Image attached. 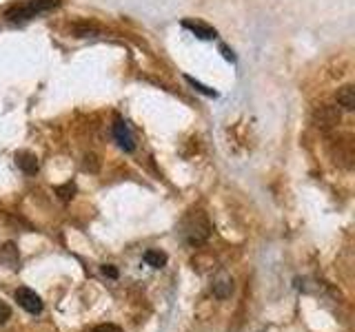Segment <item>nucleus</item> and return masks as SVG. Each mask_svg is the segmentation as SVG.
<instances>
[{"instance_id":"f257e3e1","label":"nucleus","mask_w":355,"mask_h":332,"mask_svg":"<svg viewBox=\"0 0 355 332\" xmlns=\"http://www.w3.org/2000/svg\"><path fill=\"white\" fill-rule=\"evenodd\" d=\"M60 0H27V3L14 5L7 11V20L18 25V22H27L31 18H36L42 11H49L53 7H58Z\"/></svg>"},{"instance_id":"f03ea898","label":"nucleus","mask_w":355,"mask_h":332,"mask_svg":"<svg viewBox=\"0 0 355 332\" xmlns=\"http://www.w3.org/2000/svg\"><path fill=\"white\" fill-rule=\"evenodd\" d=\"M184 235H187V241L189 243H200L209 237L211 232V226L207 217L202 215V210H191V215L184 219Z\"/></svg>"},{"instance_id":"7ed1b4c3","label":"nucleus","mask_w":355,"mask_h":332,"mask_svg":"<svg viewBox=\"0 0 355 332\" xmlns=\"http://www.w3.org/2000/svg\"><path fill=\"white\" fill-rule=\"evenodd\" d=\"M16 302L31 315L42 313V299L31 290V288H18L16 290Z\"/></svg>"},{"instance_id":"20e7f679","label":"nucleus","mask_w":355,"mask_h":332,"mask_svg":"<svg viewBox=\"0 0 355 332\" xmlns=\"http://www.w3.org/2000/svg\"><path fill=\"white\" fill-rule=\"evenodd\" d=\"M114 138L120 144V149H125V151H133V149H136V140H133L131 131L127 127V122L116 120V124H114Z\"/></svg>"},{"instance_id":"39448f33","label":"nucleus","mask_w":355,"mask_h":332,"mask_svg":"<svg viewBox=\"0 0 355 332\" xmlns=\"http://www.w3.org/2000/svg\"><path fill=\"white\" fill-rule=\"evenodd\" d=\"M182 27L189 29V31H193L200 40H214V38H218V31L214 27L205 25V22H200V20H182Z\"/></svg>"},{"instance_id":"423d86ee","label":"nucleus","mask_w":355,"mask_h":332,"mask_svg":"<svg viewBox=\"0 0 355 332\" xmlns=\"http://www.w3.org/2000/svg\"><path fill=\"white\" fill-rule=\"evenodd\" d=\"M16 164H18V169L25 171L27 175H33L38 171V158L33 153H29V151L16 153Z\"/></svg>"},{"instance_id":"0eeeda50","label":"nucleus","mask_w":355,"mask_h":332,"mask_svg":"<svg viewBox=\"0 0 355 332\" xmlns=\"http://www.w3.org/2000/svg\"><path fill=\"white\" fill-rule=\"evenodd\" d=\"M315 120H318V124H322V127H331V124H338L340 113L336 109H331V107H320L315 111Z\"/></svg>"},{"instance_id":"6e6552de","label":"nucleus","mask_w":355,"mask_h":332,"mask_svg":"<svg viewBox=\"0 0 355 332\" xmlns=\"http://www.w3.org/2000/svg\"><path fill=\"white\" fill-rule=\"evenodd\" d=\"M338 104L344 109V111H353L355 109V89L351 84L342 86L338 91Z\"/></svg>"},{"instance_id":"1a4fd4ad","label":"nucleus","mask_w":355,"mask_h":332,"mask_svg":"<svg viewBox=\"0 0 355 332\" xmlns=\"http://www.w3.org/2000/svg\"><path fill=\"white\" fill-rule=\"evenodd\" d=\"M0 261H5L9 268H16L18 266V248L14 243H5L3 248H0Z\"/></svg>"},{"instance_id":"9d476101","label":"nucleus","mask_w":355,"mask_h":332,"mask_svg":"<svg viewBox=\"0 0 355 332\" xmlns=\"http://www.w3.org/2000/svg\"><path fill=\"white\" fill-rule=\"evenodd\" d=\"M144 261H147L151 268H162V266L166 264V255L160 250H147L144 252Z\"/></svg>"},{"instance_id":"9b49d317","label":"nucleus","mask_w":355,"mask_h":332,"mask_svg":"<svg viewBox=\"0 0 355 332\" xmlns=\"http://www.w3.org/2000/svg\"><path fill=\"white\" fill-rule=\"evenodd\" d=\"M71 29H73V33H76L78 38H89V36H96V33H100L98 27L87 25V22H83V25H73Z\"/></svg>"},{"instance_id":"f8f14e48","label":"nucleus","mask_w":355,"mask_h":332,"mask_svg":"<svg viewBox=\"0 0 355 332\" xmlns=\"http://www.w3.org/2000/svg\"><path fill=\"white\" fill-rule=\"evenodd\" d=\"M184 80H187L189 84H191V86L196 89V91H200V93H202V95H209V98H216V95H218V93L214 91V89H209V86H205L202 82H198V80H196V77H191V75H187V77H184Z\"/></svg>"},{"instance_id":"ddd939ff","label":"nucleus","mask_w":355,"mask_h":332,"mask_svg":"<svg viewBox=\"0 0 355 332\" xmlns=\"http://www.w3.org/2000/svg\"><path fill=\"white\" fill-rule=\"evenodd\" d=\"M55 193H58L60 199H64V202H69V199L73 197V193H76V186L69 182V184H64V186H58V188H55Z\"/></svg>"},{"instance_id":"4468645a","label":"nucleus","mask_w":355,"mask_h":332,"mask_svg":"<svg viewBox=\"0 0 355 332\" xmlns=\"http://www.w3.org/2000/svg\"><path fill=\"white\" fill-rule=\"evenodd\" d=\"M9 317H11V308L5 302H0V326H3Z\"/></svg>"},{"instance_id":"2eb2a0df","label":"nucleus","mask_w":355,"mask_h":332,"mask_svg":"<svg viewBox=\"0 0 355 332\" xmlns=\"http://www.w3.org/2000/svg\"><path fill=\"white\" fill-rule=\"evenodd\" d=\"M92 332H122V330L118 326H114V324H103V326L94 328Z\"/></svg>"},{"instance_id":"dca6fc26","label":"nucleus","mask_w":355,"mask_h":332,"mask_svg":"<svg viewBox=\"0 0 355 332\" xmlns=\"http://www.w3.org/2000/svg\"><path fill=\"white\" fill-rule=\"evenodd\" d=\"M220 51H222V55H225V60L236 62V55H233V51H231L229 47H225V44H220Z\"/></svg>"},{"instance_id":"f3484780","label":"nucleus","mask_w":355,"mask_h":332,"mask_svg":"<svg viewBox=\"0 0 355 332\" xmlns=\"http://www.w3.org/2000/svg\"><path fill=\"white\" fill-rule=\"evenodd\" d=\"M103 275L111 277V279H116V277H118V270L114 268V266H103Z\"/></svg>"}]
</instances>
